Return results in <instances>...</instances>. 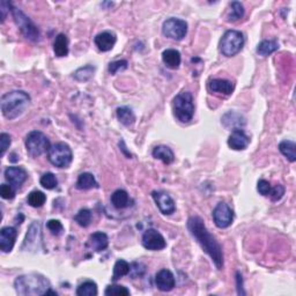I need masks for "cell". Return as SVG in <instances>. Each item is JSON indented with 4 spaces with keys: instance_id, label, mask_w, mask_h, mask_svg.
Here are the masks:
<instances>
[{
    "instance_id": "obj_1",
    "label": "cell",
    "mask_w": 296,
    "mask_h": 296,
    "mask_svg": "<svg viewBox=\"0 0 296 296\" xmlns=\"http://www.w3.org/2000/svg\"><path fill=\"white\" fill-rule=\"evenodd\" d=\"M188 229L190 234L197 240L203 250L212 258V261L217 270L223 267V253L220 243L215 237L210 233L202 217L191 216L188 220Z\"/></svg>"
},
{
    "instance_id": "obj_2",
    "label": "cell",
    "mask_w": 296,
    "mask_h": 296,
    "mask_svg": "<svg viewBox=\"0 0 296 296\" xmlns=\"http://www.w3.org/2000/svg\"><path fill=\"white\" fill-rule=\"evenodd\" d=\"M14 287L16 294L22 296H37L46 295L51 289V284L44 275L30 273L20 275L15 279Z\"/></svg>"
},
{
    "instance_id": "obj_3",
    "label": "cell",
    "mask_w": 296,
    "mask_h": 296,
    "mask_svg": "<svg viewBox=\"0 0 296 296\" xmlns=\"http://www.w3.org/2000/svg\"><path fill=\"white\" fill-rule=\"evenodd\" d=\"M30 103V96L23 90H12L1 96V111L7 120H15Z\"/></svg>"
},
{
    "instance_id": "obj_4",
    "label": "cell",
    "mask_w": 296,
    "mask_h": 296,
    "mask_svg": "<svg viewBox=\"0 0 296 296\" xmlns=\"http://www.w3.org/2000/svg\"><path fill=\"white\" fill-rule=\"evenodd\" d=\"M173 114L176 118L182 123H189L195 114V104H193L192 94L189 91H182L173 98Z\"/></svg>"
},
{
    "instance_id": "obj_5",
    "label": "cell",
    "mask_w": 296,
    "mask_h": 296,
    "mask_svg": "<svg viewBox=\"0 0 296 296\" xmlns=\"http://www.w3.org/2000/svg\"><path fill=\"white\" fill-rule=\"evenodd\" d=\"M244 45L243 34L237 30H227L220 41V51L223 56L233 57L242 50Z\"/></svg>"
},
{
    "instance_id": "obj_6",
    "label": "cell",
    "mask_w": 296,
    "mask_h": 296,
    "mask_svg": "<svg viewBox=\"0 0 296 296\" xmlns=\"http://www.w3.org/2000/svg\"><path fill=\"white\" fill-rule=\"evenodd\" d=\"M47 159L54 167L67 168L73 160L72 149L65 142H58L50 147L47 152Z\"/></svg>"
},
{
    "instance_id": "obj_7",
    "label": "cell",
    "mask_w": 296,
    "mask_h": 296,
    "mask_svg": "<svg viewBox=\"0 0 296 296\" xmlns=\"http://www.w3.org/2000/svg\"><path fill=\"white\" fill-rule=\"evenodd\" d=\"M11 11H12L13 19H14L16 26L19 27L20 32H21L22 35L25 36L26 39L34 41V42L39 41L40 30L35 26V23H34L32 20H30L28 16L21 11V9L14 7L13 5Z\"/></svg>"
},
{
    "instance_id": "obj_8",
    "label": "cell",
    "mask_w": 296,
    "mask_h": 296,
    "mask_svg": "<svg viewBox=\"0 0 296 296\" xmlns=\"http://www.w3.org/2000/svg\"><path fill=\"white\" fill-rule=\"evenodd\" d=\"M26 148L28 153L34 158L41 156L44 153L49 152L51 147L49 139L43 132L32 131L26 137Z\"/></svg>"
},
{
    "instance_id": "obj_9",
    "label": "cell",
    "mask_w": 296,
    "mask_h": 296,
    "mask_svg": "<svg viewBox=\"0 0 296 296\" xmlns=\"http://www.w3.org/2000/svg\"><path fill=\"white\" fill-rule=\"evenodd\" d=\"M162 33L168 39L181 41L188 33V23L182 19L170 18L163 22Z\"/></svg>"
},
{
    "instance_id": "obj_10",
    "label": "cell",
    "mask_w": 296,
    "mask_h": 296,
    "mask_svg": "<svg viewBox=\"0 0 296 296\" xmlns=\"http://www.w3.org/2000/svg\"><path fill=\"white\" fill-rule=\"evenodd\" d=\"M213 220L216 227L227 228L233 223L234 212L226 203H219L213 211Z\"/></svg>"
},
{
    "instance_id": "obj_11",
    "label": "cell",
    "mask_w": 296,
    "mask_h": 296,
    "mask_svg": "<svg viewBox=\"0 0 296 296\" xmlns=\"http://www.w3.org/2000/svg\"><path fill=\"white\" fill-rule=\"evenodd\" d=\"M142 246L147 250L159 251L165 249L167 247V242L161 233L151 228V229L146 230L144 235H142Z\"/></svg>"
},
{
    "instance_id": "obj_12",
    "label": "cell",
    "mask_w": 296,
    "mask_h": 296,
    "mask_svg": "<svg viewBox=\"0 0 296 296\" xmlns=\"http://www.w3.org/2000/svg\"><path fill=\"white\" fill-rule=\"evenodd\" d=\"M40 244H42V233H41V224L40 222H34L30 224L28 233L26 235L25 243H23V250H37L40 248Z\"/></svg>"
},
{
    "instance_id": "obj_13",
    "label": "cell",
    "mask_w": 296,
    "mask_h": 296,
    "mask_svg": "<svg viewBox=\"0 0 296 296\" xmlns=\"http://www.w3.org/2000/svg\"><path fill=\"white\" fill-rule=\"evenodd\" d=\"M152 197L154 199L156 206L165 215H170L176 211V205L173 199L165 191H153Z\"/></svg>"
},
{
    "instance_id": "obj_14",
    "label": "cell",
    "mask_w": 296,
    "mask_h": 296,
    "mask_svg": "<svg viewBox=\"0 0 296 296\" xmlns=\"http://www.w3.org/2000/svg\"><path fill=\"white\" fill-rule=\"evenodd\" d=\"M18 231L14 227H4L0 231V250L2 253H11L14 247Z\"/></svg>"
},
{
    "instance_id": "obj_15",
    "label": "cell",
    "mask_w": 296,
    "mask_h": 296,
    "mask_svg": "<svg viewBox=\"0 0 296 296\" xmlns=\"http://www.w3.org/2000/svg\"><path fill=\"white\" fill-rule=\"evenodd\" d=\"M27 177H28V173L21 167H8L5 170L6 181L15 189H19L26 182Z\"/></svg>"
},
{
    "instance_id": "obj_16",
    "label": "cell",
    "mask_w": 296,
    "mask_h": 296,
    "mask_svg": "<svg viewBox=\"0 0 296 296\" xmlns=\"http://www.w3.org/2000/svg\"><path fill=\"white\" fill-rule=\"evenodd\" d=\"M249 144L250 138L241 128L233 130L229 138H228V145H229L231 149H235V151H243V149H246L249 146Z\"/></svg>"
},
{
    "instance_id": "obj_17",
    "label": "cell",
    "mask_w": 296,
    "mask_h": 296,
    "mask_svg": "<svg viewBox=\"0 0 296 296\" xmlns=\"http://www.w3.org/2000/svg\"><path fill=\"white\" fill-rule=\"evenodd\" d=\"M155 285L160 291L170 292L176 285L175 277H173V274L169 270L163 268V270L159 271L155 275Z\"/></svg>"
},
{
    "instance_id": "obj_18",
    "label": "cell",
    "mask_w": 296,
    "mask_h": 296,
    "mask_svg": "<svg viewBox=\"0 0 296 296\" xmlns=\"http://www.w3.org/2000/svg\"><path fill=\"white\" fill-rule=\"evenodd\" d=\"M116 41H117V37H116L115 33L109 32V30L97 34L94 39L95 45L97 46L98 50L103 51V52L110 51L114 47Z\"/></svg>"
},
{
    "instance_id": "obj_19",
    "label": "cell",
    "mask_w": 296,
    "mask_h": 296,
    "mask_svg": "<svg viewBox=\"0 0 296 296\" xmlns=\"http://www.w3.org/2000/svg\"><path fill=\"white\" fill-rule=\"evenodd\" d=\"M108 246H109V239L107 234L102 233V231H96V233L91 234L87 242V247L90 248L91 250L96 251V253L105 250L108 248Z\"/></svg>"
},
{
    "instance_id": "obj_20",
    "label": "cell",
    "mask_w": 296,
    "mask_h": 296,
    "mask_svg": "<svg viewBox=\"0 0 296 296\" xmlns=\"http://www.w3.org/2000/svg\"><path fill=\"white\" fill-rule=\"evenodd\" d=\"M234 84L226 79H213L210 81L209 89L213 93H219L222 95H230L234 91Z\"/></svg>"
},
{
    "instance_id": "obj_21",
    "label": "cell",
    "mask_w": 296,
    "mask_h": 296,
    "mask_svg": "<svg viewBox=\"0 0 296 296\" xmlns=\"http://www.w3.org/2000/svg\"><path fill=\"white\" fill-rule=\"evenodd\" d=\"M162 60L167 67H169L171 70H176L181 65V53H179L178 50L167 49L162 53Z\"/></svg>"
},
{
    "instance_id": "obj_22",
    "label": "cell",
    "mask_w": 296,
    "mask_h": 296,
    "mask_svg": "<svg viewBox=\"0 0 296 296\" xmlns=\"http://www.w3.org/2000/svg\"><path fill=\"white\" fill-rule=\"evenodd\" d=\"M111 204L115 209L123 210L131 205V199L128 197V193L125 190H116L111 195Z\"/></svg>"
},
{
    "instance_id": "obj_23",
    "label": "cell",
    "mask_w": 296,
    "mask_h": 296,
    "mask_svg": "<svg viewBox=\"0 0 296 296\" xmlns=\"http://www.w3.org/2000/svg\"><path fill=\"white\" fill-rule=\"evenodd\" d=\"M152 154L153 158H155L156 160H161L165 165H170V163H172L173 160H175V155H173L171 148H169L168 146L165 145L156 146V147L153 149Z\"/></svg>"
},
{
    "instance_id": "obj_24",
    "label": "cell",
    "mask_w": 296,
    "mask_h": 296,
    "mask_svg": "<svg viewBox=\"0 0 296 296\" xmlns=\"http://www.w3.org/2000/svg\"><path fill=\"white\" fill-rule=\"evenodd\" d=\"M53 52L57 57H66L69 54V40L65 34H58L53 43Z\"/></svg>"
},
{
    "instance_id": "obj_25",
    "label": "cell",
    "mask_w": 296,
    "mask_h": 296,
    "mask_svg": "<svg viewBox=\"0 0 296 296\" xmlns=\"http://www.w3.org/2000/svg\"><path fill=\"white\" fill-rule=\"evenodd\" d=\"M222 123L226 127H231L234 130H236V128H240L246 124V120L240 114H237V112L229 111L228 114L223 116Z\"/></svg>"
},
{
    "instance_id": "obj_26",
    "label": "cell",
    "mask_w": 296,
    "mask_h": 296,
    "mask_svg": "<svg viewBox=\"0 0 296 296\" xmlns=\"http://www.w3.org/2000/svg\"><path fill=\"white\" fill-rule=\"evenodd\" d=\"M77 188L79 190H89L93 188H98V184L93 173L84 172L78 177Z\"/></svg>"
},
{
    "instance_id": "obj_27",
    "label": "cell",
    "mask_w": 296,
    "mask_h": 296,
    "mask_svg": "<svg viewBox=\"0 0 296 296\" xmlns=\"http://www.w3.org/2000/svg\"><path fill=\"white\" fill-rule=\"evenodd\" d=\"M279 49V43L277 40H265L258 44L257 52L259 56L266 57L268 54L273 53Z\"/></svg>"
},
{
    "instance_id": "obj_28",
    "label": "cell",
    "mask_w": 296,
    "mask_h": 296,
    "mask_svg": "<svg viewBox=\"0 0 296 296\" xmlns=\"http://www.w3.org/2000/svg\"><path fill=\"white\" fill-rule=\"evenodd\" d=\"M244 15V7L239 1H233L229 4V9H228L227 21L228 22H236L237 20L242 19Z\"/></svg>"
},
{
    "instance_id": "obj_29",
    "label": "cell",
    "mask_w": 296,
    "mask_h": 296,
    "mask_svg": "<svg viewBox=\"0 0 296 296\" xmlns=\"http://www.w3.org/2000/svg\"><path fill=\"white\" fill-rule=\"evenodd\" d=\"M279 151L281 154L286 156L291 162H295L296 160V144L291 140H284L279 144Z\"/></svg>"
},
{
    "instance_id": "obj_30",
    "label": "cell",
    "mask_w": 296,
    "mask_h": 296,
    "mask_svg": "<svg viewBox=\"0 0 296 296\" xmlns=\"http://www.w3.org/2000/svg\"><path fill=\"white\" fill-rule=\"evenodd\" d=\"M116 112H117L118 121L123 125H125V127H130V125L134 123L135 116L133 111H132V109L128 107H120L117 108V111Z\"/></svg>"
},
{
    "instance_id": "obj_31",
    "label": "cell",
    "mask_w": 296,
    "mask_h": 296,
    "mask_svg": "<svg viewBox=\"0 0 296 296\" xmlns=\"http://www.w3.org/2000/svg\"><path fill=\"white\" fill-rule=\"evenodd\" d=\"M78 296H95L97 295V285L94 281H85L77 289Z\"/></svg>"
},
{
    "instance_id": "obj_32",
    "label": "cell",
    "mask_w": 296,
    "mask_h": 296,
    "mask_svg": "<svg viewBox=\"0 0 296 296\" xmlns=\"http://www.w3.org/2000/svg\"><path fill=\"white\" fill-rule=\"evenodd\" d=\"M128 272H130V264L123 259L117 260L114 266V275H112V279H114V280H118V279L124 277V275H127Z\"/></svg>"
},
{
    "instance_id": "obj_33",
    "label": "cell",
    "mask_w": 296,
    "mask_h": 296,
    "mask_svg": "<svg viewBox=\"0 0 296 296\" xmlns=\"http://www.w3.org/2000/svg\"><path fill=\"white\" fill-rule=\"evenodd\" d=\"M91 219H93V215H91V212L87 209H83L80 210L79 212L77 213V215L74 216V221L79 224L81 227H88L91 222Z\"/></svg>"
},
{
    "instance_id": "obj_34",
    "label": "cell",
    "mask_w": 296,
    "mask_h": 296,
    "mask_svg": "<svg viewBox=\"0 0 296 296\" xmlns=\"http://www.w3.org/2000/svg\"><path fill=\"white\" fill-rule=\"evenodd\" d=\"M27 200H28V204L30 206L36 207V209H37V207L43 206L44 204H45L46 196L41 191H33V192L29 193Z\"/></svg>"
},
{
    "instance_id": "obj_35",
    "label": "cell",
    "mask_w": 296,
    "mask_h": 296,
    "mask_svg": "<svg viewBox=\"0 0 296 296\" xmlns=\"http://www.w3.org/2000/svg\"><path fill=\"white\" fill-rule=\"evenodd\" d=\"M95 71V67L91 65H86L84 67H80L79 70H77L74 72V79L78 81H87L93 77V73Z\"/></svg>"
},
{
    "instance_id": "obj_36",
    "label": "cell",
    "mask_w": 296,
    "mask_h": 296,
    "mask_svg": "<svg viewBox=\"0 0 296 296\" xmlns=\"http://www.w3.org/2000/svg\"><path fill=\"white\" fill-rule=\"evenodd\" d=\"M107 296H127L130 295V291L127 287L121 285H110L104 291Z\"/></svg>"
},
{
    "instance_id": "obj_37",
    "label": "cell",
    "mask_w": 296,
    "mask_h": 296,
    "mask_svg": "<svg viewBox=\"0 0 296 296\" xmlns=\"http://www.w3.org/2000/svg\"><path fill=\"white\" fill-rule=\"evenodd\" d=\"M40 183L44 189L52 190L57 186L58 181H57V177L54 176V173L46 172V173H44L42 177H41Z\"/></svg>"
},
{
    "instance_id": "obj_38",
    "label": "cell",
    "mask_w": 296,
    "mask_h": 296,
    "mask_svg": "<svg viewBox=\"0 0 296 296\" xmlns=\"http://www.w3.org/2000/svg\"><path fill=\"white\" fill-rule=\"evenodd\" d=\"M127 60L122 59V60H116V62H112L109 64V72H110L112 76H115V74H117L118 72H122V71L127 70Z\"/></svg>"
},
{
    "instance_id": "obj_39",
    "label": "cell",
    "mask_w": 296,
    "mask_h": 296,
    "mask_svg": "<svg viewBox=\"0 0 296 296\" xmlns=\"http://www.w3.org/2000/svg\"><path fill=\"white\" fill-rule=\"evenodd\" d=\"M146 272V266L142 263H132L130 265V272L128 274L133 279L141 278Z\"/></svg>"
},
{
    "instance_id": "obj_40",
    "label": "cell",
    "mask_w": 296,
    "mask_h": 296,
    "mask_svg": "<svg viewBox=\"0 0 296 296\" xmlns=\"http://www.w3.org/2000/svg\"><path fill=\"white\" fill-rule=\"evenodd\" d=\"M46 227L51 231V234L56 235V236H59L64 231V227L59 220H49L46 223Z\"/></svg>"
},
{
    "instance_id": "obj_41",
    "label": "cell",
    "mask_w": 296,
    "mask_h": 296,
    "mask_svg": "<svg viewBox=\"0 0 296 296\" xmlns=\"http://www.w3.org/2000/svg\"><path fill=\"white\" fill-rule=\"evenodd\" d=\"M0 196L4 199H13L15 197V188L11 184H1Z\"/></svg>"
},
{
    "instance_id": "obj_42",
    "label": "cell",
    "mask_w": 296,
    "mask_h": 296,
    "mask_svg": "<svg viewBox=\"0 0 296 296\" xmlns=\"http://www.w3.org/2000/svg\"><path fill=\"white\" fill-rule=\"evenodd\" d=\"M284 195H285V188L281 184H278L275 185L274 188L271 189V192L268 196H270L272 202H279V200L284 197Z\"/></svg>"
},
{
    "instance_id": "obj_43",
    "label": "cell",
    "mask_w": 296,
    "mask_h": 296,
    "mask_svg": "<svg viewBox=\"0 0 296 296\" xmlns=\"http://www.w3.org/2000/svg\"><path fill=\"white\" fill-rule=\"evenodd\" d=\"M11 142H12L11 135L7 133L0 134V148H1V156H4L6 151H7L9 146H11Z\"/></svg>"
},
{
    "instance_id": "obj_44",
    "label": "cell",
    "mask_w": 296,
    "mask_h": 296,
    "mask_svg": "<svg viewBox=\"0 0 296 296\" xmlns=\"http://www.w3.org/2000/svg\"><path fill=\"white\" fill-rule=\"evenodd\" d=\"M271 189H272V186L267 181H265V179H260V181H258L257 190L261 196H268V195H270Z\"/></svg>"
},
{
    "instance_id": "obj_45",
    "label": "cell",
    "mask_w": 296,
    "mask_h": 296,
    "mask_svg": "<svg viewBox=\"0 0 296 296\" xmlns=\"http://www.w3.org/2000/svg\"><path fill=\"white\" fill-rule=\"evenodd\" d=\"M9 2H6V1H1V4H0V12H1V22L5 21L6 19V13H7V9H6V7H8Z\"/></svg>"
},
{
    "instance_id": "obj_46",
    "label": "cell",
    "mask_w": 296,
    "mask_h": 296,
    "mask_svg": "<svg viewBox=\"0 0 296 296\" xmlns=\"http://www.w3.org/2000/svg\"><path fill=\"white\" fill-rule=\"evenodd\" d=\"M237 286H239V294H244V292L242 291V277H241L240 273H237Z\"/></svg>"
}]
</instances>
